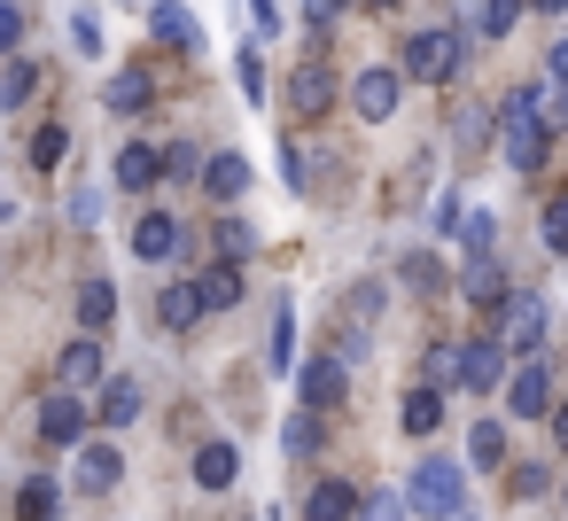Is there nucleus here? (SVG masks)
Masks as SVG:
<instances>
[{"label":"nucleus","instance_id":"nucleus-14","mask_svg":"<svg viewBox=\"0 0 568 521\" xmlns=\"http://www.w3.org/2000/svg\"><path fill=\"white\" fill-rule=\"evenodd\" d=\"M149 32H156L164 48H180V55H195V48H203V24H195V9H180V0H156Z\"/></svg>","mask_w":568,"mask_h":521},{"label":"nucleus","instance_id":"nucleus-1","mask_svg":"<svg viewBox=\"0 0 568 521\" xmlns=\"http://www.w3.org/2000/svg\"><path fill=\"white\" fill-rule=\"evenodd\" d=\"M498 149H506V164H514V172H537V164H545L552 133L537 125V110H529V86H514V94L498 102Z\"/></svg>","mask_w":568,"mask_h":521},{"label":"nucleus","instance_id":"nucleus-32","mask_svg":"<svg viewBox=\"0 0 568 521\" xmlns=\"http://www.w3.org/2000/svg\"><path fill=\"white\" fill-rule=\"evenodd\" d=\"M273 374H296V319H288V304H281V319H273Z\"/></svg>","mask_w":568,"mask_h":521},{"label":"nucleus","instance_id":"nucleus-8","mask_svg":"<svg viewBox=\"0 0 568 521\" xmlns=\"http://www.w3.org/2000/svg\"><path fill=\"white\" fill-rule=\"evenodd\" d=\"M40 436H48L55 451H79V443H87V405H79V389H55V397L40 405Z\"/></svg>","mask_w":568,"mask_h":521},{"label":"nucleus","instance_id":"nucleus-6","mask_svg":"<svg viewBox=\"0 0 568 521\" xmlns=\"http://www.w3.org/2000/svg\"><path fill=\"white\" fill-rule=\"evenodd\" d=\"M343 389H351V366H343L335 350L296 366V397H304V412H335V405H343Z\"/></svg>","mask_w":568,"mask_h":521},{"label":"nucleus","instance_id":"nucleus-50","mask_svg":"<svg viewBox=\"0 0 568 521\" xmlns=\"http://www.w3.org/2000/svg\"><path fill=\"white\" fill-rule=\"evenodd\" d=\"M444 521H483V513H475V505H452V513H444Z\"/></svg>","mask_w":568,"mask_h":521},{"label":"nucleus","instance_id":"nucleus-45","mask_svg":"<svg viewBox=\"0 0 568 521\" xmlns=\"http://www.w3.org/2000/svg\"><path fill=\"white\" fill-rule=\"evenodd\" d=\"M71 218H79V226H102V195H94V187H87V195H79V203H71Z\"/></svg>","mask_w":568,"mask_h":521},{"label":"nucleus","instance_id":"nucleus-17","mask_svg":"<svg viewBox=\"0 0 568 521\" xmlns=\"http://www.w3.org/2000/svg\"><path fill=\"white\" fill-rule=\"evenodd\" d=\"M195 288H203V311H226V304H242V257H219L211 273H195Z\"/></svg>","mask_w":568,"mask_h":521},{"label":"nucleus","instance_id":"nucleus-30","mask_svg":"<svg viewBox=\"0 0 568 521\" xmlns=\"http://www.w3.org/2000/svg\"><path fill=\"white\" fill-rule=\"evenodd\" d=\"M63 156H71V133L63 125H40L32 133V172H63Z\"/></svg>","mask_w":568,"mask_h":521},{"label":"nucleus","instance_id":"nucleus-49","mask_svg":"<svg viewBox=\"0 0 568 521\" xmlns=\"http://www.w3.org/2000/svg\"><path fill=\"white\" fill-rule=\"evenodd\" d=\"M552 443L568 451V405H552Z\"/></svg>","mask_w":568,"mask_h":521},{"label":"nucleus","instance_id":"nucleus-25","mask_svg":"<svg viewBox=\"0 0 568 521\" xmlns=\"http://www.w3.org/2000/svg\"><path fill=\"white\" fill-rule=\"evenodd\" d=\"M467 296H475L483 311H506V296H514V288H506V273H498L490 257H467Z\"/></svg>","mask_w":568,"mask_h":521},{"label":"nucleus","instance_id":"nucleus-31","mask_svg":"<svg viewBox=\"0 0 568 521\" xmlns=\"http://www.w3.org/2000/svg\"><path fill=\"white\" fill-rule=\"evenodd\" d=\"M490 242H498V218H490V211H467V218H459V249H467V257H490Z\"/></svg>","mask_w":568,"mask_h":521},{"label":"nucleus","instance_id":"nucleus-35","mask_svg":"<svg viewBox=\"0 0 568 521\" xmlns=\"http://www.w3.org/2000/svg\"><path fill=\"white\" fill-rule=\"evenodd\" d=\"M203 164H211V156H203V149H187V141H172V149H164V180H203Z\"/></svg>","mask_w":568,"mask_h":521},{"label":"nucleus","instance_id":"nucleus-15","mask_svg":"<svg viewBox=\"0 0 568 521\" xmlns=\"http://www.w3.org/2000/svg\"><path fill=\"white\" fill-rule=\"evenodd\" d=\"M288 102H296L304 118H320V110L335 102V71H327L320 55H312V63H296V79H288Z\"/></svg>","mask_w":568,"mask_h":521},{"label":"nucleus","instance_id":"nucleus-28","mask_svg":"<svg viewBox=\"0 0 568 521\" xmlns=\"http://www.w3.org/2000/svg\"><path fill=\"white\" fill-rule=\"evenodd\" d=\"M467 459H475V467H506V428H498L490 412L467 428Z\"/></svg>","mask_w":568,"mask_h":521},{"label":"nucleus","instance_id":"nucleus-3","mask_svg":"<svg viewBox=\"0 0 568 521\" xmlns=\"http://www.w3.org/2000/svg\"><path fill=\"white\" fill-rule=\"evenodd\" d=\"M405 71L428 79V86H452L459 79V32H413L405 40Z\"/></svg>","mask_w":568,"mask_h":521},{"label":"nucleus","instance_id":"nucleus-10","mask_svg":"<svg viewBox=\"0 0 568 521\" xmlns=\"http://www.w3.org/2000/svg\"><path fill=\"white\" fill-rule=\"evenodd\" d=\"M180 242H187V234H180V218H172V211H149V218L133 226V257H141V265H172V257H180Z\"/></svg>","mask_w":568,"mask_h":521},{"label":"nucleus","instance_id":"nucleus-18","mask_svg":"<svg viewBox=\"0 0 568 521\" xmlns=\"http://www.w3.org/2000/svg\"><path fill=\"white\" fill-rule=\"evenodd\" d=\"M94 412H102V428H133V420H141V381H133V374L102 381V405H94Z\"/></svg>","mask_w":568,"mask_h":521},{"label":"nucleus","instance_id":"nucleus-43","mask_svg":"<svg viewBox=\"0 0 568 521\" xmlns=\"http://www.w3.org/2000/svg\"><path fill=\"white\" fill-rule=\"evenodd\" d=\"M71 48H79V55H102V24H94V17H87V9H79V17H71Z\"/></svg>","mask_w":568,"mask_h":521},{"label":"nucleus","instance_id":"nucleus-7","mask_svg":"<svg viewBox=\"0 0 568 521\" xmlns=\"http://www.w3.org/2000/svg\"><path fill=\"white\" fill-rule=\"evenodd\" d=\"M506 358H514V350H506L498 335H483V343H459V381H467L475 397H490V389H506V374H514Z\"/></svg>","mask_w":568,"mask_h":521},{"label":"nucleus","instance_id":"nucleus-29","mask_svg":"<svg viewBox=\"0 0 568 521\" xmlns=\"http://www.w3.org/2000/svg\"><path fill=\"white\" fill-rule=\"evenodd\" d=\"M32 86H40V71H32L24 55L0 63V110H24V102H32Z\"/></svg>","mask_w":568,"mask_h":521},{"label":"nucleus","instance_id":"nucleus-16","mask_svg":"<svg viewBox=\"0 0 568 521\" xmlns=\"http://www.w3.org/2000/svg\"><path fill=\"white\" fill-rule=\"evenodd\" d=\"M203 187H211L219 203H242V195H250V156H234V149L211 156V164H203Z\"/></svg>","mask_w":568,"mask_h":521},{"label":"nucleus","instance_id":"nucleus-20","mask_svg":"<svg viewBox=\"0 0 568 521\" xmlns=\"http://www.w3.org/2000/svg\"><path fill=\"white\" fill-rule=\"evenodd\" d=\"M521 9H529V0H475V9H467V32H475V40H506V32L521 24Z\"/></svg>","mask_w":568,"mask_h":521},{"label":"nucleus","instance_id":"nucleus-21","mask_svg":"<svg viewBox=\"0 0 568 521\" xmlns=\"http://www.w3.org/2000/svg\"><path fill=\"white\" fill-rule=\"evenodd\" d=\"M304 521H358V490H351V482H312Z\"/></svg>","mask_w":568,"mask_h":521},{"label":"nucleus","instance_id":"nucleus-22","mask_svg":"<svg viewBox=\"0 0 568 521\" xmlns=\"http://www.w3.org/2000/svg\"><path fill=\"white\" fill-rule=\"evenodd\" d=\"M102 102H110V110H118V118H141V110H149V102H156V79H149V71H118V79H110V94H102Z\"/></svg>","mask_w":568,"mask_h":521},{"label":"nucleus","instance_id":"nucleus-24","mask_svg":"<svg viewBox=\"0 0 568 521\" xmlns=\"http://www.w3.org/2000/svg\"><path fill=\"white\" fill-rule=\"evenodd\" d=\"M234 474H242V451L234 443H203L195 451V482L203 490H234Z\"/></svg>","mask_w":568,"mask_h":521},{"label":"nucleus","instance_id":"nucleus-11","mask_svg":"<svg viewBox=\"0 0 568 521\" xmlns=\"http://www.w3.org/2000/svg\"><path fill=\"white\" fill-rule=\"evenodd\" d=\"M351 110H358L366 125H382V118L397 110V71H382V63L358 71V79H351Z\"/></svg>","mask_w":568,"mask_h":521},{"label":"nucleus","instance_id":"nucleus-23","mask_svg":"<svg viewBox=\"0 0 568 521\" xmlns=\"http://www.w3.org/2000/svg\"><path fill=\"white\" fill-rule=\"evenodd\" d=\"M55 374H63V389H94V381H102V343H94V335H79V343L63 350V366H55Z\"/></svg>","mask_w":568,"mask_h":521},{"label":"nucleus","instance_id":"nucleus-12","mask_svg":"<svg viewBox=\"0 0 568 521\" xmlns=\"http://www.w3.org/2000/svg\"><path fill=\"white\" fill-rule=\"evenodd\" d=\"M71 467H79L71 482H79L87 498H102V490H118V474H125V459H118V443H79V459H71Z\"/></svg>","mask_w":568,"mask_h":521},{"label":"nucleus","instance_id":"nucleus-41","mask_svg":"<svg viewBox=\"0 0 568 521\" xmlns=\"http://www.w3.org/2000/svg\"><path fill=\"white\" fill-rule=\"evenodd\" d=\"M405 280H413L420 296H436V288H444V265H436V257H405Z\"/></svg>","mask_w":568,"mask_h":521},{"label":"nucleus","instance_id":"nucleus-2","mask_svg":"<svg viewBox=\"0 0 568 521\" xmlns=\"http://www.w3.org/2000/svg\"><path fill=\"white\" fill-rule=\"evenodd\" d=\"M405 505L413 513H428V521H444L452 505H467V482H459V459H444V451H428L413 474H405Z\"/></svg>","mask_w":568,"mask_h":521},{"label":"nucleus","instance_id":"nucleus-52","mask_svg":"<svg viewBox=\"0 0 568 521\" xmlns=\"http://www.w3.org/2000/svg\"><path fill=\"white\" fill-rule=\"evenodd\" d=\"M0 218H9V195H0Z\"/></svg>","mask_w":568,"mask_h":521},{"label":"nucleus","instance_id":"nucleus-33","mask_svg":"<svg viewBox=\"0 0 568 521\" xmlns=\"http://www.w3.org/2000/svg\"><path fill=\"white\" fill-rule=\"evenodd\" d=\"M281 451H288V459H304V451H320V412H296V420L281 428Z\"/></svg>","mask_w":568,"mask_h":521},{"label":"nucleus","instance_id":"nucleus-5","mask_svg":"<svg viewBox=\"0 0 568 521\" xmlns=\"http://www.w3.org/2000/svg\"><path fill=\"white\" fill-rule=\"evenodd\" d=\"M545 327H552L545 296H506V327H498V343H506L514 358H537V350H545Z\"/></svg>","mask_w":568,"mask_h":521},{"label":"nucleus","instance_id":"nucleus-51","mask_svg":"<svg viewBox=\"0 0 568 521\" xmlns=\"http://www.w3.org/2000/svg\"><path fill=\"white\" fill-rule=\"evenodd\" d=\"M529 9H545V17H560V9H568V0H529Z\"/></svg>","mask_w":568,"mask_h":521},{"label":"nucleus","instance_id":"nucleus-9","mask_svg":"<svg viewBox=\"0 0 568 521\" xmlns=\"http://www.w3.org/2000/svg\"><path fill=\"white\" fill-rule=\"evenodd\" d=\"M110 180H118L125 195H149V187L164 180V149H149V141H125V149H118V164H110Z\"/></svg>","mask_w":568,"mask_h":521},{"label":"nucleus","instance_id":"nucleus-36","mask_svg":"<svg viewBox=\"0 0 568 521\" xmlns=\"http://www.w3.org/2000/svg\"><path fill=\"white\" fill-rule=\"evenodd\" d=\"M24 48V0H0V63Z\"/></svg>","mask_w":568,"mask_h":521},{"label":"nucleus","instance_id":"nucleus-40","mask_svg":"<svg viewBox=\"0 0 568 521\" xmlns=\"http://www.w3.org/2000/svg\"><path fill=\"white\" fill-rule=\"evenodd\" d=\"M250 242H257V234H250L242 218H219V257H250Z\"/></svg>","mask_w":568,"mask_h":521},{"label":"nucleus","instance_id":"nucleus-53","mask_svg":"<svg viewBox=\"0 0 568 521\" xmlns=\"http://www.w3.org/2000/svg\"><path fill=\"white\" fill-rule=\"evenodd\" d=\"M560 498H568V490H560Z\"/></svg>","mask_w":568,"mask_h":521},{"label":"nucleus","instance_id":"nucleus-27","mask_svg":"<svg viewBox=\"0 0 568 521\" xmlns=\"http://www.w3.org/2000/svg\"><path fill=\"white\" fill-rule=\"evenodd\" d=\"M110 319H118V288H110V280H87V288H79V327L94 335V327H110Z\"/></svg>","mask_w":568,"mask_h":521},{"label":"nucleus","instance_id":"nucleus-26","mask_svg":"<svg viewBox=\"0 0 568 521\" xmlns=\"http://www.w3.org/2000/svg\"><path fill=\"white\" fill-rule=\"evenodd\" d=\"M63 513V490H55V474H32L24 490H17V521H55Z\"/></svg>","mask_w":568,"mask_h":521},{"label":"nucleus","instance_id":"nucleus-4","mask_svg":"<svg viewBox=\"0 0 568 521\" xmlns=\"http://www.w3.org/2000/svg\"><path fill=\"white\" fill-rule=\"evenodd\" d=\"M506 412L514 420H552V366L545 358H521L506 374Z\"/></svg>","mask_w":568,"mask_h":521},{"label":"nucleus","instance_id":"nucleus-44","mask_svg":"<svg viewBox=\"0 0 568 521\" xmlns=\"http://www.w3.org/2000/svg\"><path fill=\"white\" fill-rule=\"evenodd\" d=\"M459 218H467V203H459V195L444 187V195H436V218H428V226H436V234H459Z\"/></svg>","mask_w":568,"mask_h":521},{"label":"nucleus","instance_id":"nucleus-47","mask_svg":"<svg viewBox=\"0 0 568 521\" xmlns=\"http://www.w3.org/2000/svg\"><path fill=\"white\" fill-rule=\"evenodd\" d=\"M545 79H552V86H568V40H552V55H545Z\"/></svg>","mask_w":568,"mask_h":521},{"label":"nucleus","instance_id":"nucleus-46","mask_svg":"<svg viewBox=\"0 0 568 521\" xmlns=\"http://www.w3.org/2000/svg\"><path fill=\"white\" fill-rule=\"evenodd\" d=\"M351 311H358V319H374V311H382V288H374V280H366V288H351Z\"/></svg>","mask_w":568,"mask_h":521},{"label":"nucleus","instance_id":"nucleus-42","mask_svg":"<svg viewBox=\"0 0 568 521\" xmlns=\"http://www.w3.org/2000/svg\"><path fill=\"white\" fill-rule=\"evenodd\" d=\"M420 381H436V389H444V381H459V343L428 350V374H420Z\"/></svg>","mask_w":568,"mask_h":521},{"label":"nucleus","instance_id":"nucleus-39","mask_svg":"<svg viewBox=\"0 0 568 521\" xmlns=\"http://www.w3.org/2000/svg\"><path fill=\"white\" fill-rule=\"evenodd\" d=\"M537 242H545L552 257H568V203H552V211H545V226H537Z\"/></svg>","mask_w":568,"mask_h":521},{"label":"nucleus","instance_id":"nucleus-37","mask_svg":"<svg viewBox=\"0 0 568 521\" xmlns=\"http://www.w3.org/2000/svg\"><path fill=\"white\" fill-rule=\"evenodd\" d=\"M413 505L397 498V490H374V498H358V521H405Z\"/></svg>","mask_w":568,"mask_h":521},{"label":"nucleus","instance_id":"nucleus-19","mask_svg":"<svg viewBox=\"0 0 568 521\" xmlns=\"http://www.w3.org/2000/svg\"><path fill=\"white\" fill-rule=\"evenodd\" d=\"M397 420H405V436H436V428H444V389H436V381L405 389V412H397Z\"/></svg>","mask_w":568,"mask_h":521},{"label":"nucleus","instance_id":"nucleus-13","mask_svg":"<svg viewBox=\"0 0 568 521\" xmlns=\"http://www.w3.org/2000/svg\"><path fill=\"white\" fill-rule=\"evenodd\" d=\"M195 319H203V288H195V280H164V296H156V327H164V335H187Z\"/></svg>","mask_w":568,"mask_h":521},{"label":"nucleus","instance_id":"nucleus-48","mask_svg":"<svg viewBox=\"0 0 568 521\" xmlns=\"http://www.w3.org/2000/svg\"><path fill=\"white\" fill-rule=\"evenodd\" d=\"M335 9H343V0H304V24L320 32V24H335Z\"/></svg>","mask_w":568,"mask_h":521},{"label":"nucleus","instance_id":"nucleus-38","mask_svg":"<svg viewBox=\"0 0 568 521\" xmlns=\"http://www.w3.org/2000/svg\"><path fill=\"white\" fill-rule=\"evenodd\" d=\"M552 459H529V467H514V498H545L552 490V474H545Z\"/></svg>","mask_w":568,"mask_h":521},{"label":"nucleus","instance_id":"nucleus-34","mask_svg":"<svg viewBox=\"0 0 568 521\" xmlns=\"http://www.w3.org/2000/svg\"><path fill=\"white\" fill-rule=\"evenodd\" d=\"M234 86H242V102H265V63H257V48L234 55Z\"/></svg>","mask_w":568,"mask_h":521}]
</instances>
